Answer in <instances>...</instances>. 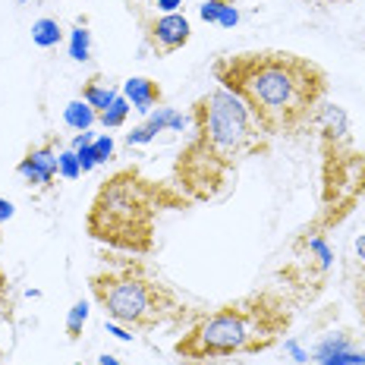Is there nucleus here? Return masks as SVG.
Returning a JSON list of instances; mask_svg holds the SVG:
<instances>
[{"mask_svg":"<svg viewBox=\"0 0 365 365\" xmlns=\"http://www.w3.org/2000/svg\"><path fill=\"white\" fill-rule=\"evenodd\" d=\"M211 76L246 104L268 139L315 126L331 88L328 73L315 60L277 48L224 54L211 63Z\"/></svg>","mask_w":365,"mask_h":365,"instance_id":"nucleus-1","label":"nucleus"},{"mask_svg":"<svg viewBox=\"0 0 365 365\" xmlns=\"http://www.w3.org/2000/svg\"><path fill=\"white\" fill-rule=\"evenodd\" d=\"M192 135L173 161L170 182L189 202H211L249 158L268 155L271 139L233 91L215 86L192 104Z\"/></svg>","mask_w":365,"mask_h":365,"instance_id":"nucleus-2","label":"nucleus"},{"mask_svg":"<svg viewBox=\"0 0 365 365\" xmlns=\"http://www.w3.org/2000/svg\"><path fill=\"white\" fill-rule=\"evenodd\" d=\"M186 195L173 182H158L139 167H120L98 186L88 205L86 230L91 240L129 255L155 252L158 220L167 211L189 208Z\"/></svg>","mask_w":365,"mask_h":365,"instance_id":"nucleus-3","label":"nucleus"},{"mask_svg":"<svg viewBox=\"0 0 365 365\" xmlns=\"http://www.w3.org/2000/svg\"><path fill=\"white\" fill-rule=\"evenodd\" d=\"M290 324L293 309L277 290L246 293L240 299L224 302L215 312L202 315L173 344V353L182 362L255 356L277 346L280 337L290 331Z\"/></svg>","mask_w":365,"mask_h":365,"instance_id":"nucleus-4","label":"nucleus"},{"mask_svg":"<svg viewBox=\"0 0 365 365\" xmlns=\"http://www.w3.org/2000/svg\"><path fill=\"white\" fill-rule=\"evenodd\" d=\"M91 299L104 309L108 322L126 324L135 331H155L186 315L180 293L151 271L148 262L133 255H101L98 271L88 277Z\"/></svg>","mask_w":365,"mask_h":365,"instance_id":"nucleus-5","label":"nucleus"},{"mask_svg":"<svg viewBox=\"0 0 365 365\" xmlns=\"http://www.w3.org/2000/svg\"><path fill=\"white\" fill-rule=\"evenodd\" d=\"M192 26L186 16L180 13H164V16H151L142 22V38H145V48H151L155 57H167L173 51L186 48Z\"/></svg>","mask_w":365,"mask_h":365,"instance_id":"nucleus-6","label":"nucleus"},{"mask_svg":"<svg viewBox=\"0 0 365 365\" xmlns=\"http://www.w3.org/2000/svg\"><path fill=\"white\" fill-rule=\"evenodd\" d=\"M57 155H60V145H57L54 135H51L48 142H41V145L26 151V158L19 161L16 173L29 182V186L51 189V182H54V177H57Z\"/></svg>","mask_w":365,"mask_h":365,"instance_id":"nucleus-7","label":"nucleus"},{"mask_svg":"<svg viewBox=\"0 0 365 365\" xmlns=\"http://www.w3.org/2000/svg\"><path fill=\"white\" fill-rule=\"evenodd\" d=\"M189 123V117H182L173 108H158V113H148V120L142 126H135L133 133H126V145H145L158 133H182V126Z\"/></svg>","mask_w":365,"mask_h":365,"instance_id":"nucleus-8","label":"nucleus"},{"mask_svg":"<svg viewBox=\"0 0 365 365\" xmlns=\"http://www.w3.org/2000/svg\"><path fill=\"white\" fill-rule=\"evenodd\" d=\"M123 98L133 104V110H139L148 117V113L164 101V91L155 79H148V76H133V79L123 82Z\"/></svg>","mask_w":365,"mask_h":365,"instance_id":"nucleus-9","label":"nucleus"},{"mask_svg":"<svg viewBox=\"0 0 365 365\" xmlns=\"http://www.w3.org/2000/svg\"><path fill=\"white\" fill-rule=\"evenodd\" d=\"M315 362L318 365H365V353H359L344 334L328 337L315 346Z\"/></svg>","mask_w":365,"mask_h":365,"instance_id":"nucleus-10","label":"nucleus"},{"mask_svg":"<svg viewBox=\"0 0 365 365\" xmlns=\"http://www.w3.org/2000/svg\"><path fill=\"white\" fill-rule=\"evenodd\" d=\"M82 101H86L91 110L101 113V110H108L110 104L117 101V88H110L108 82L95 76V79H88L86 86H82Z\"/></svg>","mask_w":365,"mask_h":365,"instance_id":"nucleus-11","label":"nucleus"},{"mask_svg":"<svg viewBox=\"0 0 365 365\" xmlns=\"http://www.w3.org/2000/svg\"><path fill=\"white\" fill-rule=\"evenodd\" d=\"M63 41V29H60V22L54 16H41L32 22V44L41 51H51L57 48V44Z\"/></svg>","mask_w":365,"mask_h":365,"instance_id":"nucleus-12","label":"nucleus"},{"mask_svg":"<svg viewBox=\"0 0 365 365\" xmlns=\"http://www.w3.org/2000/svg\"><path fill=\"white\" fill-rule=\"evenodd\" d=\"M63 123L76 129V133H88V129L98 123V110H91L82 98H76V101H70L63 108Z\"/></svg>","mask_w":365,"mask_h":365,"instance_id":"nucleus-13","label":"nucleus"},{"mask_svg":"<svg viewBox=\"0 0 365 365\" xmlns=\"http://www.w3.org/2000/svg\"><path fill=\"white\" fill-rule=\"evenodd\" d=\"M66 51H70V57L76 63H86L91 60V32L86 22H79V26L70 32V44H66Z\"/></svg>","mask_w":365,"mask_h":365,"instance_id":"nucleus-14","label":"nucleus"},{"mask_svg":"<svg viewBox=\"0 0 365 365\" xmlns=\"http://www.w3.org/2000/svg\"><path fill=\"white\" fill-rule=\"evenodd\" d=\"M129 110H133V104H129L123 95H117V101H113L108 110H101V113H98V123H101L104 129H120V126L126 123Z\"/></svg>","mask_w":365,"mask_h":365,"instance_id":"nucleus-15","label":"nucleus"},{"mask_svg":"<svg viewBox=\"0 0 365 365\" xmlns=\"http://www.w3.org/2000/svg\"><path fill=\"white\" fill-rule=\"evenodd\" d=\"M86 322H88V302L86 299L73 302V309L66 312V337L79 340L82 337V328H86Z\"/></svg>","mask_w":365,"mask_h":365,"instance_id":"nucleus-16","label":"nucleus"},{"mask_svg":"<svg viewBox=\"0 0 365 365\" xmlns=\"http://www.w3.org/2000/svg\"><path fill=\"white\" fill-rule=\"evenodd\" d=\"M57 177H63V180H79L82 177V164H79V158H76L73 148H60V155H57Z\"/></svg>","mask_w":365,"mask_h":365,"instance_id":"nucleus-17","label":"nucleus"},{"mask_svg":"<svg viewBox=\"0 0 365 365\" xmlns=\"http://www.w3.org/2000/svg\"><path fill=\"white\" fill-rule=\"evenodd\" d=\"M227 4H233V0H205V4L199 6V16L205 22H211V26H217V19H220V13H224Z\"/></svg>","mask_w":365,"mask_h":365,"instance_id":"nucleus-18","label":"nucleus"},{"mask_svg":"<svg viewBox=\"0 0 365 365\" xmlns=\"http://www.w3.org/2000/svg\"><path fill=\"white\" fill-rule=\"evenodd\" d=\"M91 145H95V155H98V164H108L110 158H113V139L108 133L104 135H98L95 142H91Z\"/></svg>","mask_w":365,"mask_h":365,"instance_id":"nucleus-19","label":"nucleus"},{"mask_svg":"<svg viewBox=\"0 0 365 365\" xmlns=\"http://www.w3.org/2000/svg\"><path fill=\"white\" fill-rule=\"evenodd\" d=\"M76 151V158H79V164H82V173H88V170H95L98 167V155H95V145H79V148H73Z\"/></svg>","mask_w":365,"mask_h":365,"instance_id":"nucleus-20","label":"nucleus"},{"mask_svg":"<svg viewBox=\"0 0 365 365\" xmlns=\"http://www.w3.org/2000/svg\"><path fill=\"white\" fill-rule=\"evenodd\" d=\"M237 22H240V10H237V4H227V6H224V13H220V19H217V26L233 29Z\"/></svg>","mask_w":365,"mask_h":365,"instance_id":"nucleus-21","label":"nucleus"},{"mask_svg":"<svg viewBox=\"0 0 365 365\" xmlns=\"http://www.w3.org/2000/svg\"><path fill=\"white\" fill-rule=\"evenodd\" d=\"M108 334H113L117 340H123V344H133V334L126 331V324H117V322H108Z\"/></svg>","mask_w":365,"mask_h":365,"instance_id":"nucleus-22","label":"nucleus"},{"mask_svg":"<svg viewBox=\"0 0 365 365\" xmlns=\"http://www.w3.org/2000/svg\"><path fill=\"white\" fill-rule=\"evenodd\" d=\"M13 215H16V208H13V202L10 199H0V227L6 224V220H10Z\"/></svg>","mask_w":365,"mask_h":365,"instance_id":"nucleus-23","label":"nucleus"},{"mask_svg":"<svg viewBox=\"0 0 365 365\" xmlns=\"http://www.w3.org/2000/svg\"><path fill=\"white\" fill-rule=\"evenodd\" d=\"M353 252H356V262H359L362 268H365V233H359V237H356V242H353Z\"/></svg>","mask_w":365,"mask_h":365,"instance_id":"nucleus-24","label":"nucleus"},{"mask_svg":"<svg viewBox=\"0 0 365 365\" xmlns=\"http://www.w3.org/2000/svg\"><path fill=\"white\" fill-rule=\"evenodd\" d=\"M155 4H158V10H164V13H177L182 6V0H155Z\"/></svg>","mask_w":365,"mask_h":365,"instance_id":"nucleus-25","label":"nucleus"},{"mask_svg":"<svg viewBox=\"0 0 365 365\" xmlns=\"http://www.w3.org/2000/svg\"><path fill=\"white\" fill-rule=\"evenodd\" d=\"M284 346H287V349H290V353H293V359H296V362H306V359H309V356H306V353H302V349H299V346H296V344H293V340H287V344H284Z\"/></svg>","mask_w":365,"mask_h":365,"instance_id":"nucleus-26","label":"nucleus"},{"mask_svg":"<svg viewBox=\"0 0 365 365\" xmlns=\"http://www.w3.org/2000/svg\"><path fill=\"white\" fill-rule=\"evenodd\" d=\"M6 302V271L0 268V306Z\"/></svg>","mask_w":365,"mask_h":365,"instance_id":"nucleus-27","label":"nucleus"},{"mask_svg":"<svg viewBox=\"0 0 365 365\" xmlns=\"http://www.w3.org/2000/svg\"><path fill=\"white\" fill-rule=\"evenodd\" d=\"M98 365H123V362H120V359H117V356L104 353V356H101V359H98Z\"/></svg>","mask_w":365,"mask_h":365,"instance_id":"nucleus-28","label":"nucleus"},{"mask_svg":"<svg viewBox=\"0 0 365 365\" xmlns=\"http://www.w3.org/2000/svg\"><path fill=\"white\" fill-rule=\"evenodd\" d=\"M0 242H4V233H0Z\"/></svg>","mask_w":365,"mask_h":365,"instance_id":"nucleus-29","label":"nucleus"},{"mask_svg":"<svg viewBox=\"0 0 365 365\" xmlns=\"http://www.w3.org/2000/svg\"><path fill=\"white\" fill-rule=\"evenodd\" d=\"M19 4H29V0H19Z\"/></svg>","mask_w":365,"mask_h":365,"instance_id":"nucleus-30","label":"nucleus"}]
</instances>
